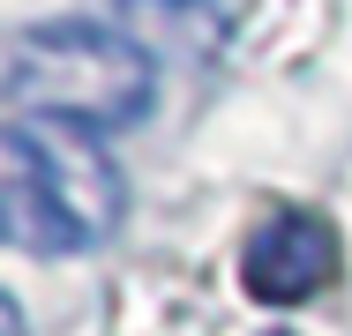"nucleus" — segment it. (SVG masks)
I'll return each mask as SVG.
<instances>
[{
    "mask_svg": "<svg viewBox=\"0 0 352 336\" xmlns=\"http://www.w3.org/2000/svg\"><path fill=\"white\" fill-rule=\"evenodd\" d=\"M150 82L157 60L135 45V30L113 23H38L8 60V90L23 97L30 120H68L90 134L135 128L150 112Z\"/></svg>",
    "mask_w": 352,
    "mask_h": 336,
    "instance_id": "1",
    "label": "nucleus"
},
{
    "mask_svg": "<svg viewBox=\"0 0 352 336\" xmlns=\"http://www.w3.org/2000/svg\"><path fill=\"white\" fill-rule=\"evenodd\" d=\"M0 239L30 254L82 247L68 202H60V180H53V157L38 142V120H0Z\"/></svg>",
    "mask_w": 352,
    "mask_h": 336,
    "instance_id": "2",
    "label": "nucleus"
},
{
    "mask_svg": "<svg viewBox=\"0 0 352 336\" xmlns=\"http://www.w3.org/2000/svg\"><path fill=\"white\" fill-rule=\"evenodd\" d=\"M338 276V232L315 209H278L248 239V291L263 307H300Z\"/></svg>",
    "mask_w": 352,
    "mask_h": 336,
    "instance_id": "3",
    "label": "nucleus"
},
{
    "mask_svg": "<svg viewBox=\"0 0 352 336\" xmlns=\"http://www.w3.org/2000/svg\"><path fill=\"white\" fill-rule=\"evenodd\" d=\"M0 336H30V314H23L8 291H0Z\"/></svg>",
    "mask_w": 352,
    "mask_h": 336,
    "instance_id": "4",
    "label": "nucleus"
}]
</instances>
